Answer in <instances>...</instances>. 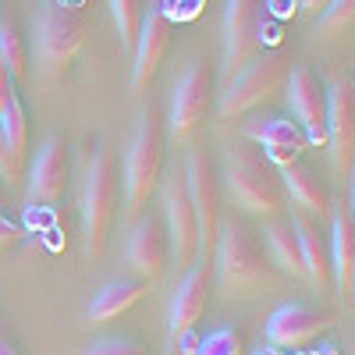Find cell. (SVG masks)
I'll list each match as a JSON object with an SVG mask.
<instances>
[{"instance_id":"obj_34","label":"cell","mask_w":355,"mask_h":355,"mask_svg":"<svg viewBox=\"0 0 355 355\" xmlns=\"http://www.w3.org/2000/svg\"><path fill=\"white\" fill-rule=\"evenodd\" d=\"M313 355H341V352H338V345H320V348H313Z\"/></svg>"},{"instance_id":"obj_14","label":"cell","mask_w":355,"mask_h":355,"mask_svg":"<svg viewBox=\"0 0 355 355\" xmlns=\"http://www.w3.org/2000/svg\"><path fill=\"white\" fill-rule=\"evenodd\" d=\"M128 263L139 281L153 284L164 277L167 263H171V242H167V227H164V217L157 214H139L135 224H132V234H128Z\"/></svg>"},{"instance_id":"obj_30","label":"cell","mask_w":355,"mask_h":355,"mask_svg":"<svg viewBox=\"0 0 355 355\" xmlns=\"http://www.w3.org/2000/svg\"><path fill=\"white\" fill-rule=\"evenodd\" d=\"M21 171H25V160H18V157L8 150L4 135H0V178H4V185H8V189L21 182Z\"/></svg>"},{"instance_id":"obj_17","label":"cell","mask_w":355,"mask_h":355,"mask_svg":"<svg viewBox=\"0 0 355 355\" xmlns=\"http://www.w3.org/2000/svg\"><path fill=\"white\" fill-rule=\"evenodd\" d=\"M210 266L214 259H192L189 274L178 284L171 299V327H167V345H174L182 334L196 331V323L202 320L206 306H210Z\"/></svg>"},{"instance_id":"obj_12","label":"cell","mask_w":355,"mask_h":355,"mask_svg":"<svg viewBox=\"0 0 355 355\" xmlns=\"http://www.w3.org/2000/svg\"><path fill=\"white\" fill-rule=\"evenodd\" d=\"M167 43H171V21L160 8V0L142 4V21H139V36L132 46V93H142L150 85L167 57Z\"/></svg>"},{"instance_id":"obj_5","label":"cell","mask_w":355,"mask_h":355,"mask_svg":"<svg viewBox=\"0 0 355 355\" xmlns=\"http://www.w3.org/2000/svg\"><path fill=\"white\" fill-rule=\"evenodd\" d=\"M117 214V160L110 146H100L85 171V192H82V227H85V256L100 259L114 227Z\"/></svg>"},{"instance_id":"obj_22","label":"cell","mask_w":355,"mask_h":355,"mask_svg":"<svg viewBox=\"0 0 355 355\" xmlns=\"http://www.w3.org/2000/svg\"><path fill=\"white\" fill-rule=\"evenodd\" d=\"M281 174V185H284V196L295 202V210H302V214H316V217H327L331 214V196L327 189H323V182L302 164H291Z\"/></svg>"},{"instance_id":"obj_37","label":"cell","mask_w":355,"mask_h":355,"mask_svg":"<svg viewBox=\"0 0 355 355\" xmlns=\"http://www.w3.org/2000/svg\"><path fill=\"white\" fill-rule=\"evenodd\" d=\"M8 202V185H4V178H0V206Z\"/></svg>"},{"instance_id":"obj_4","label":"cell","mask_w":355,"mask_h":355,"mask_svg":"<svg viewBox=\"0 0 355 355\" xmlns=\"http://www.w3.org/2000/svg\"><path fill=\"white\" fill-rule=\"evenodd\" d=\"M33 36H36V57L43 71L50 75L64 71L71 57L82 50L85 11L78 8V0H40L33 18Z\"/></svg>"},{"instance_id":"obj_15","label":"cell","mask_w":355,"mask_h":355,"mask_svg":"<svg viewBox=\"0 0 355 355\" xmlns=\"http://www.w3.org/2000/svg\"><path fill=\"white\" fill-rule=\"evenodd\" d=\"M327 150L334 167L348 174L355 157V82L348 75L327 89Z\"/></svg>"},{"instance_id":"obj_2","label":"cell","mask_w":355,"mask_h":355,"mask_svg":"<svg viewBox=\"0 0 355 355\" xmlns=\"http://www.w3.org/2000/svg\"><path fill=\"white\" fill-rule=\"evenodd\" d=\"M224 178H227L231 199L242 210L259 214V217H277L284 210L288 196L281 185V174L277 167L263 160L259 146H231L224 157Z\"/></svg>"},{"instance_id":"obj_23","label":"cell","mask_w":355,"mask_h":355,"mask_svg":"<svg viewBox=\"0 0 355 355\" xmlns=\"http://www.w3.org/2000/svg\"><path fill=\"white\" fill-rule=\"evenodd\" d=\"M263 234H266L270 259L281 266L284 274L299 277V274H302V256H299V239H295L291 224L281 220V217H270V220H266V227H263Z\"/></svg>"},{"instance_id":"obj_32","label":"cell","mask_w":355,"mask_h":355,"mask_svg":"<svg viewBox=\"0 0 355 355\" xmlns=\"http://www.w3.org/2000/svg\"><path fill=\"white\" fill-rule=\"evenodd\" d=\"M15 96V78L8 75V68L4 64H0V110H4L8 107V100Z\"/></svg>"},{"instance_id":"obj_21","label":"cell","mask_w":355,"mask_h":355,"mask_svg":"<svg viewBox=\"0 0 355 355\" xmlns=\"http://www.w3.org/2000/svg\"><path fill=\"white\" fill-rule=\"evenodd\" d=\"M142 295H146V281H139V277H114L93 295V302H89V309H85V320L93 323V327L110 323L114 316L128 313Z\"/></svg>"},{"instance_id":"obj_18","label":"cell","mask_w":355,"mask_h":355,"mask_svg":"<svg viewBox=\"0 0 355 355\" xmlns=\"http://www.w3.org/2000/svg\"><path fill=\"white\" fill-rule=\"evenodd\" d=\"M68 174H71V160H68V142L61 135H50L43 142V150L36 153L33 174H28V202H57L68 189Z\"/></svg>"},{"instance_id":"obj_19","label":"cell","mask_w":355,"mask_h":355,"mask_svg":"<svg viewBox=\"0 0 355 355\" xmlns=\"http://www.w3.org/2000/svg\"><path fill=\"white\" fill-rule=\"evenodd\" d=\"M331 277L338 284L341 302H352V288H355V217L348 206H331Z\"/></svg>"},{"instance_id":"obj_31","label":"cell","mask_w":355,"mask_h":355,"mask_svg":"<svg viewBox=\"0 0 355 355\" xmlns=\"http://www.w3.org/2000/svg\"><path fill=\"white\" fill-rule=\"evenodd\" d=\"M18 239H21V227L8 214H0V249H11Z\"/></svg>"},{"instance_id":"obj_29","label":"cell","mask_w":355,"mask_h":355,"mask_svg":"<svg viewBox=\"0 0 355 355\" xmlns=\"http://www.w3.org/2000/svg\"><path fill=\"white\" fill-rule=\"evenodd\" d=\"M352 15H355V0H331L320 11V28L323 33H341V28L352 25Z\"/></svg>"},{"instance_id":"obj_33","label":"cell","mask_w":355,"mask_h":355,"mask_svg":"<svg viewBox=\"0 0 355 355\" xmlns=\"http://www.w3.org/2000/svg\"><path fill=\"white\" fill-rule=\"evenodd\" d=\"M327 4H331V0H299V8H302L306 15H320Z\"/></svg>"},{"instance_id":"obj_27","label":"cell","mask_w":355,"mask_h":355,"mask_svg":"<svg viewBox=\"0 0 355 355\" xmlns=\"http://www.w3.org/2000/svg\"><path fill=\"white\" fill-rule=\"evenodd\" d=\"M196 355H242V334L231 327H217L199 341Z\"/></svg>"},{"instance_id":"obj_28","label":"cell","mask_w":355,"mask_h":355,"mask_svg":"<svg viewBox=\"0 0 355 355\" xmlns=\"http://www.w3.org/2000/svg\"><path fill=\"white\" fill-rule=\"evenodd\" d=\"M82 355H150L135 338H121V334H114V338H96L93 345H89Z\"/></svg>"},{"instance_id":"obj_9","label":"cell","mask_w":355,"mask_h":355,"mask_svg":"<svg viewBox=\"0 0 355 355\" xmlns=\"http://www.w3.org/2000/svg\"><path fill=\"white\" fill-rule=\"evenodd\" d=\"M182 171H185V185H189L192 214H196V231H199V259H214L217 227H220V192H217L214 167L206 160V153L192 146L185 153Z\"/></svg>"},{"instance_id":"obj_3","label":"cell","mask_w":355,"mask_h":355,"mask_svg":"<svg viewBox=\"0 0 355 355\" xmlns=\"http://www.w3.org/2000/svg\"><path fill=\"white\" fill-rule=\"evenodd\" d=\"M214 266H217V284L224 295H239L256 284H266V259L256 231L242 217H227L217 227V245H214Z\"/></svg>"},{"instance_id":"obj_13","label":"cell","mask_w":355,"mask_h":355,"mask_svg":"<svg viewBox=\"0 0 355 355\" xmlns=\"http://www.w3.org/2000/svg\"><path fill=\"white\" fill-rule=\"evenodd\" d=\"M245 139L256 142L263 150V160L284 171L291 164H299L302 153H306V132L299 128V121H291L288 114H266V117H256V121L245 125Z\"/></svg>"},{"instance_id":"obj_8","label":"cell","mask_w":355,"mask_h":355,"mask_svg":"<svg viewBox=\"0 0 355 355\" xmlns=\"http://www.w3.org/2000/svg\"><path fill=\"white\" fill-rule=\"evenodd\" d=\"M160 196H164V227L171 242V259L178 266H192V259L199 256V231L182 164H174L167 178H160Z\"/></svg>"},{"instance_id":"obj_36","label":"cell","mask_w":355,"mask_h":355,"mask_svg":"<svg viewBox=\"0 0 355 355\" xmlns=\"http://www.w3.org/2000/svg\"><path fill=\"white\" fill-rule=\"evenodd\" d=\"M252 355H284V352H281V348H256Z\"/></svg>"},{"instance_id":"obj_16","label":"cell","mask_w":355,"mask_h":355,"mask_svg":"<svg viewBox=\"0 0 355 355\" xmlns=\"http://www.w3.org/2000/svg\"><path fill=\"white\" fill-rule=\"evenodd\" d=\"M327 327H334V316L323 313V309H313L306 302H284L281 309L270 313L266 320V341L270 348H281V352H295L309 341H316Z\"/></svg>"},{"instance_id":"obj_11","label":"cell","mask_w":355,"mask_h":355,"mask_svg":"<svg viewBox=\"0 0 355 355\" xmlns=\"http://www.w3.org/2000/svg\"><path fill=\"white\" fill-rule=\"evenodd\" d=\"M263 43V0H227L224 8V78L239 75Z\"/></svg>"},{"instance_id":"obj_10","label":"cell","mask_w":355,"mask_h":355,"mask_svg":"<svg viewBox=\"0 0 355 355\" xmlns=\"http://www.w3.org/2000/svg\"><path fill=\"white\" fill-rule=\"evenodd\" d=\"M284 82H288L284 100L291 110L288 117L299 121L309 146H327V89H323L320 75L313 68L299 64L284 75Z\"/></svg>"},{"instance_id":"obj_1","label":"cell","mask_w":355,"mask_h":355,"mask_svg":"<svg viewBox=\"0 0 355 355\" xmlns=\"http://www.w3.org/2000/svg\"><path fill=\"white\" fill-rule=\"evenodd\" d=\"M164 178V114L157 103L142 107L125 153V217L135 220Z\"/></svg>"},{"instance_id":"obj_24","label":"cell","mask_w":355,"mask_h":355,"mask_svg":"<svg viewBox=\"0 0 355 355\" xmlns=\"http://www.w3.org/2000/svg\"><path fill=\"white\" fill-rule=\"evenodd\" d=\"M0 135H4L8 142V150L25 160V146H28V117H25V107L18 100V93L8 100V107L0 110Z\"/></svg>"},{"instance_id":"obj_7","label":"cell","mask_w":355,"mask_h":355,"mask_svg":"<svg viewBox=\"0 0 355 355\" xmlns=\"http://www.w3.org/2000/svg\"><path fill=\"white\" fill-rule=\"evenodd\" d=\"M210 93H214V75L202 57H192L189 68L178 75L171 89V107H167V128L174 142H189L192 132L206 121L210 114Z\"/></svg>"},{"instance_id":"obj_20","label":"cell","mask_w":355,"mask_h":355,"mask_svg":"<svg viewBox=\"0 0 355 355\" xmlns=\"http://www.w3.org/2000/svg\"><path fill=\"white\" fill-rule=\"evenodd\" d=\"M291 231L299 239V256H302V274L313 281V288H327L331 284V249L323 242L320 227L313 224L309 214L291 210Z\"/></svg>"},{"instance_id":"obj_26","label":"cell","mask_w":355,"mask_h":355,"mask_svg":"<svg viewBox=\"0 0 355 355\" xmlns=\"http://www.w3.org/2000/svg\"><path fill=\"white\" fill-rule=\"evenodd\" d=\"M107 4L117 25V36H121V46L132 50L139 36V21H142V0H107Z\"/></svg>"},{"instance_id":"obj_25","label":"cell","mask_w":355,"mask_h":355,"mask_svg":"<svg viewBox=\"0 0 355 355\" xmlns=\"http://www.w3.org/2000/svg\"><path fill=\"white\" fill-rule=\"evenodd\" d=\"M0 64L8 68L11 78H25V71H28V46L11 18L0 21Z\"/></svg>"},{"instance_id":"obj_35","label":"cell","mask_w":355,"mask_h":355,"mask_svg":"<svg viewBox=\"0 0 355 355\" xmlns=\"http://www.w3.org/2000/svg\"><path fill=\"white\" fill-rule=\"evenodd\" d=\"M0 355H18V348H15L11 341H4V338H0Z\"/></svg>"},{"instance_id":"obj_6","label":"cell","mask_w":355,"mask_h":355,"mask_svg":"<svg viewBox=\"0 0 355 355\" xmlns=\"http://www.w3.org/2000/svg\"><path fill=\"white\" fill-rule=\"evenodd\" d=\"M284 75H288L284 53H277V50L256 53L239 75L227 78L224 93H220V103H217V117H220V121H231V117H239V114L259 107L263 100H270L281 89Z\"/></svg>"}]
</instances>
